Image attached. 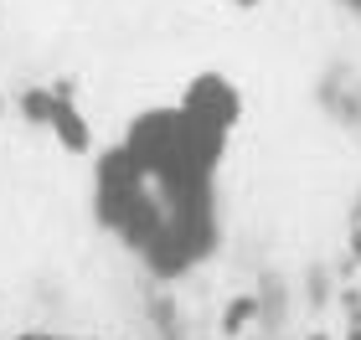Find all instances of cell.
Here are the masks:
<instances>
[{
  "mask_svg": "<svg viewBox=\"0 0 361 340\" xmlns=\"http://www.w3.org/2000/svg\"><path fill=\"white\" fill-rule=\"evenodd\" d=\"M93 212L160 279L191 273L217 248V191L160 186L145 170L129 165L119 144L98 155Z\"/></svg>",
  "mask_w": 361,
  "mask_h": 340,
  "instance_id": "cell-1",
  "label": "cell"
},
{
  "mask_svg": "<svg viewBox=\"0 0 361 340\" xmlns=\"http://www.w3.org/2000/svg\"><path fill=\"white\" fill-rule=\"evenodd\" d=\"M26 340H47V335H26Z\"/></svg>",
  "mask_w": 361,
  "mask_h": 340,
  "instance_id": "cell-3",
  "label": "cell"
},
{
  "mask_svg": "<svg viewBox=\"0 0 361 340\" xmlns=\"http://www.w3.org/2000/svg\"><path fill=\"white\" fill-rule=\"evenodd\" d=\"M351 6H361V0H351Z\"/></svg>",
  "mask_w": 361,
  "mask_h": 340,
  "instance_id": "cell-4",
  "label": "cell"
},
{
  "mask_svg": "<svg viewBox=\"0 0 361 340\" xmlns=\"http://www.w3.org/2000/svg\"><path fill=\"white\" fill-rule=\"evenodd\" d=\"M26 103H31V113H37V119H47L57 129V139L68 144V150H83L88 144V129H83V119H78V113L68 108L57 99V93H26Z\"/></svg>",
  "mask_w": 361,
  "mask_h": 340,
  "instance_id": "cell-2",
  "label": "cell"
}]
</instances>
